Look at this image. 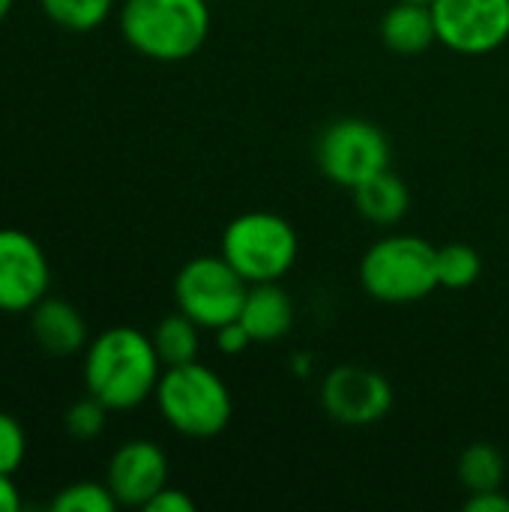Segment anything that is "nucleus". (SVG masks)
I'll return each instance as SVG.
<instances>
[{"mask_svg":"<svg viewBox=\"0 0 509 512\" xmlns=\"http://www.w3.org/2000/svg\"><path fill=\"white\" fill-rule=\"evenodd\" d=\"M162 360L153 339L135 327H111L84 348V384L108 411L144 405L162 378Z\"/></svg>","mask_w":509,"mask_h":512,"instance_id":"1","label":"nucleus"},{"mask_svg":"<svg viewBox=\"0 0 509 512\" xmlns=\"http://www.w3.org/2000/svg\"><path fill=\"white\" fill-rule=\"evenodd\" d=\"M120 33L132 51L156 63H180L201 51L210 33L207 0H126Z\"/></svg>","mask_w":509,"mask_h":512,"instance_id":"2","label":"nucleus"},{"mask_svg":"<svg viewBox=\"0 0 509 512\" xmlns=\"http://www.w3.org/2000/svg\"><path fill=\"white\" fill-rule=\"evenodd\" d=\"M153 399L162 420L177 435L192 441H210L222 435L234 414L228 384L198 360L165 366Z\"/></svg>","mask_w":509,"mask_h":512,"instance_id":"3","label":"nucleus"},{"mask_svg":"<svg viewBox=\"0 0 509 512\" xmlns=\"http://www.w3.org/2000/svg\"><path fill=\"white\" fill-rule=\"evenodd\" d=\"M435 252L438 249L417 234H387L366 249L360 285L378 303H420L438 288Z\"/></svg>","mask_w":509,"mask_h":512,"instance_id":"4","label":"nucleus"},{"mask_svg":"<svg viewBox=\"0 0 509 512\" xmlns=\"http://www.w3.org/2000/svg\"><path fill=\"white\" fill-rule=\"evenodd\" d=\"M219 255L249 285L282 282L297 264L300 237L285 216L270 210H249L225 225Z\"/></svg>","mask_w":509,"mask_h":512,"instance_id":"5","label":"nucleus"},{"mask_svg":"<svg viewBox=\"0 0 509 512\" xmlns=\"http://www.w3.org/2000/svg\"><path fill=\"white\" fill-rule=\"evenodd\" d=\"M315 162L330 183L354 192L357 186L390 168V138L372 120L339 117L321 129Z\"/></svg>","mask_w":509,"mask_h":512,"instance_id":"6","label":"nucleus"},{"mask_svg":"<svg viewBox=\"0 0 509 512\" xmlns=\"http://www.w3.org/2000/svg\"><path fill=\"white\" fill-rule=\"evenodd\" d=\"M249 282L222 258L198 255L186 261L174 279V300L201 330H219L240 318Z\"/></svg>","mask_w":509,"mask_h":512,"instance_id":"7","label":"nucleus"},{"mask_svg":"<svg viewBox=\"0 0 509 512\" xmlns=\"http://www.w3.org/2000/svg\"><path fill=\"white\" fill-rule=\"evenodd\" d=\"M321 408L339 426H375L393 411V387L378 369L345 363L327 372Z\"/></svg>","mask_w":509,"mask_h":512,"instance_id":"8","label":"nucleus"},{"mask_svg":"<svg viewBox=\"0 0 509 512\" xmlns=\"http://www.w3.org/2000/svg\"><path fill=\"white\" fill-rule=\"evenodd\" d=\"M438 42L456 54L480 57L509 39V0H435Z\"/></svg>","mask_w":509,"mask_h":512,"instance_id":"9","label":"nucleus"},{"mask_svg":"<svg viewBox=\"0 0 509 512\" xmlns=\"http://www.w3.org/2000/svg\"><path fill=\"white\" fill-rule=\"evenodd\" d=\"M51 267L36 237L0 228V312L21 315L48 297Z\"/></svg>","mask_w":509,"mask_h":512,"instance_id":"10","label":"nucleus"},{"mask_svg":"<svg viewBox=\"0 0 509 512\" xmlns=\"http://www.w3.org/2000/svg\"><path fill=\"white\" fill-rule=\"evenodd\" d=\"M105 483L120 507H147V501L168 486V459L159 444L135 438L114 450Z\"/></svg>","mask_w":509,"mask_h":512,"instance_id":"11","label":"nucleus"},{"mask_svg":"<svg viewBox=\"0 0 509 512\" xmlns=\"http://www.w3.org/2000/svg\"><path fill=\"white\" fill-rule=\"evenodd\" d=\"M252 342L258 345H273L285 339L294 327V303L288 291L279 282H258L249 285V294L243 300L240 318H237Z\"/></svg>","mask_w":509,"mask_h":512,"instance_id":"12","label":"nucleus"},{"mask_svg":"<svg viewBox=\"0 0 509 512\" xmlns=\"http://www.w3.org/2000/svg\"><path fill=\"white\" fill-rule=\"evenodd\" d=\"M30 333L42 351L54 357H72L87 348V321L84 315L57 297H45L30 309Z\"/></svg>","mask_w":509,"mask_h":512,"instance_id":"13","label":"nucleus"},{"mask_svg":"<svg viewBox=\"0 0 509 512\" xmlns=\"http://www.w3.org/2000/svg\"><path fill=\"white\" fill-rule=\"evenodd\" d=\"M381 39L390 51L402 57H417L429 51L438 42L432 6L414 0H396V6H390L381 18Z\"/></svg>","mask_w":509,"mask_h":512,"instance_id":"14","label":"nucleus"},{"mask_svg":"<svg viewBox=\"0 0 509 512\" xmlns=\"http://www.w3.org/2000/svg\"><path fill=\"white\" fill-rule=\"evenodd\" d=\"M354 207L366 222H372L378 228H390L408 216L411 192H408L405 180L387 168L354 189Z\"/></svg>","mask_w":509,"mask_h":512,"instance_id":"15","label":"nucleus"},{"mask_svg":"<svg viewBox=\"0 0 509 512\" xmlns=\"http://www.w3.org/2000/svg\"><path fill=\"white\" fill-rule=\"evenodd\" d=\"M456 477L468 489V495L501 489L507 480V459L495 444L477 441L462 450V456L456 462Z\"/></svg>","mask_w":509,"mask_h":512,"instance_id":"16","label":"nucleus"},{"mask_svg":"<svg viewBox=\"0 0 509 512\" xmlns=\"http://www.w3.org/2000/svg\"><path fill=\"white\" fill-rule=\"evenodd\" d=\"M153 348L162 360V366H183V363H192L198 360V351H201V327L183 315L180 309L174 315H165L156 330H153Z\"/></svg>","mask_w":509,"mask_h":512,"instance_id":"17","label":"nucleus"},{"mask_svg":"<svg viewBox=\"0 0 509 512\" xmlns=\"http://www.w3.org/2000/svg\"><path fill=\"white\" fill-rule=\"evenodd\" d=\"M435 270H438V288L462 291L471 288L483 273V258L468 243H447L435 252Z\"/></svg>","mask_w":509,"mask_h":512,"instance_id":"18","label":"nucleus"},{"mask_svg":"<svg viewBox=\"0 0 509 512\" xmlns=\"http://www.w3.org/2000/svg\"><path fill=\"white\" fill-rule=\"evenodd\" d=\"M39 6L57 27L87 33L108 21L114 0H39Z\"/></svg>","mask_w":509,"mask_h":512,"instance_id":"19","label":"nucleus"},{"mask_svg":"<svg viewBox=\"0 0 509 512\" xmlns=\"http://www.w3.org/2000/svg\"><path fill=\"white\" fill-rule=\"evenodd\" d=\"M117 507L120 504L111 495L108 483H93V480H81L60 489L48 504L51 512H114Z\"/></svg>","mask_w":509,"mask_h":512,"instance_id":"20","label":"nucleus"},{"mask_svg":"<svg viewBox=\"0 0 509 512\" xmlns=\"http://www.w3.org/2000/svg\"><path fill=\"white\" fill-rule=\"evenodd\" d=\"M108 423V408L87 393V399H78L69 411H66V432L75 441H93L105 432Z\"/></svg>","mask_w":509,"mask_h":512,"instance_id":"21","label":"nucleus"},{"mask_svg":"<svg viewBox=\"0 0 509 512\" xmlns=\"http://www.w3.org/2000/svg\"><path fill=\"white\" fill-rule=\"evenodd\" d=\"M24 456H27V435H24L21 423L12 414L0 411V474L15 477Z\"/></svg>","mask_w":509,"mask_h":512,"instance_id":"22","label":"nucleus"},{"mask_svg":"<svg viewBox=\"0 0 509 512\" xmlns=\"http://www.w3.org/2000/svg\"><path fill=\"white\" fill-rule=\"evenodd\" d=\"M213 336H216V348L222 354H228V357H237V354H243L252 345V336L246 333V327L240 321H231V324L213 330Z\"/></svg>","mask_w":509,"mask_h":512,"instance_id":"23","label":"nucleus"},{"mask_svg":"<svg viewBox=\"0 0 509 512\" xmlns=\"http://www.w3.org/2000/svg\"><path fill=\"white\" fill-rule=\"evenodd\" d=\"M147 512H195V501L186 495V492H180V489H171V486H165V489H159L150 501H147Z\"/></svg>","mask_w":509,"mask_h":512,"instance_id":"24","label":"nucleus"},{"mask_svg":"<svg viewBox=\"0 0 509 512\" xmlns=\"http://www.w3.org/2000/svg\"><path fill=\"white\" fill-rule=\"evenodd\" d=\"M468 512H509V495L504 489H492V492H477L465 501Z\"/></svg>","mask_w":509,"mask_h":512,"instance_id":"25","label":"nucleus"},{"mask_svg":"<svg viewBox=\"0 0 509 512\" xmlns=\"http://www.w3.org/2000/svg\"><path fill=\"white\" fill-rule=\"evenodd\" d=\"M21 510V495L15 489L12 474H0V512H18Z\"/></svg>","mask_w":509,"mask_h":512,"instance_id":"26","label":"nucleus"},{"mask_svg":"<svg viewBox=\"0 0 509 512\" xmlns=\"http://www.w3.org/2000/svg\"><path fill=\"white\" fill-rule=\"evenodd\" d=\"M12 6H15V0H0V24L6 21V15L12 12Z\"/></svg>","mask_w":509,"mask_h":512,"instance_id":"27","label":"nucleus"},{"mask_svg":"<svg viewBox=\"0 0 509 512\" xmlns=\"http://www.w3.org/2000/svg\"><path fill=\"white\" fill-rule=\"evenodd\" d=\"M414 3H429V6H432V3H435V0H414Z\"/></svg>","mask_w":509,"mask_h":512,"instance_id":"28","label":"nucleus"}]
</instances>
